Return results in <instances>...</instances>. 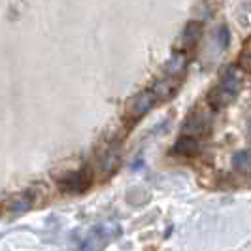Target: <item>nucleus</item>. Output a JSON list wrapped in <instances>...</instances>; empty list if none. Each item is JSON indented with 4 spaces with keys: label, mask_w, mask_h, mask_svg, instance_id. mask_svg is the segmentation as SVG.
Here are the masks:
<instances>
[{
    "label": "nucleus",
    "mask_w": 251,
    "mask_h": 251,
    "mask_svg": "<svg viewBox=\"0 0 251 251\" xmlns=\"http://www.w3.org/2000/svg\"><path fill=\"white\" fill-rule=\"evenodd\" d=\"M240 89H242V75L236 66H230L223 75V79L219 81V85H215L208 93V104L212 106V110H221L228 106L230 102L238 97Z\"/></svg>",
    "instance_id": "1"
},
{
    "label": "nucleus",
    "mask_w": 251,
    "mask_h": 251,
    "mask_svg": "<svg viewBox=\"0 0 251 251\" xmlns=\"http://www.w3.org/2000/svg\"><path fill=\"white\" fill-rule=\"evenodd\" d=\"M181 132L185 136H193V138H206L210 132H212V117H210V112L202 110V108H197L193 110V113L187 117L185 125L181 128Z\"/></svg>",
    "instance_id": "2"
},
{
    "label": "nucleus",
    "mask_w": 251,
    "mask_h": 251,
    "mask_svg": "<svg viewBox=\"0 0 251 251\" xmlns=\"http://www.w3.org/2000/svg\"><path fill=\"white\" fill-rule=\"evenodd\" d=\"M155 104H159V102H157V99H155L153 91H151V89H148V91H144V93L136 95L132 100L128 102L126 115H128V117L132 119V123H134V121H138L142 115H146V113L150 112Z\"/></svg>",
    "instance_id": "3"
},
{
    "label": "nucleus",
    "mask_w": 251,
    "mask_h": 251,
    "mask_svg": "<svg viewBox=\"0 0 251 251\" xmlns=\"http://www.w3.org/2000/svg\"><path fill=\"white\" fill-rule=\"evenodd\" d=\"M91 181H93L91 170L83 168V170H77L74 174L64 177L61 185H63V189L68 191V193H81V191H85V189L91 185Z\"/></svg>",
    "instance_id": "4"
},
{
    "label": "nucleus",
    "mask_w": 251,
    "mask_h": 251,
    "mask_svg": "<svg viewBox=\"0 0 251 251\" xmlns=\"http://www.w3.org/2000/svg\"><path fill=\"white\" fill-rule=\"evenodd\" d=\"M202 38V23L201 21H189L185 28H183V34H181V42H183V50L185 53L191 50H195L199 46Z\"/></svg>",
    "instance_id": "5"
},
{
    "label": "nucleus",
    "mask_w": 251,
    "mask_h": 251,
    "mask_svg": "<svg viewBox=\"0 0 251 251\" xmlns=\"http://www.w3.org/2000/svg\"><path fill=\"white\" fill-rule=\"evenodd\" d=\"M174 153L179 155V157H197L201 153V142L193 136H181V138L176 140L174 144Z\"/></svg>",
    "instance_id": "6"
},
{
    "label": "nucleus",
    "mask_w": 251,
    "mask_h": 251,
    "mask_svg": "<svg viewBox=\"0 0 251 251\" xmlns=\"http://www.w3.org/2000/svg\"><path fill=\"white\" fill-rule=\"evenodd\" d=\"M187 53L183 51V53H176L168 64H166V68H164V72L166 75H170V77H179V79H183L185 77V72H187Z\"/></svg>",
    "instance_id": "7"
},
{
    "label": "nucleus",
    "mask_w": 251,
    "mask_h": 251,
    "mask_svg": "<svg viewBox=\"0 0 251 251\" xmlns=\"http://www.w3.org/2000/svg\"><path fill=\"white\" fill-rule=\"evenodd\" d=\"M232 166L240 170V172H248L251 168V153L250 151H238V153H234V157H232Z\"/></svg>",
    "instance_id": "8"
},
{
    "label": "nucleus",
    "mask_w": 251,
    "mask_h": 251,
    "mask_svg": "<svg viewBox=\"0 0 251 251\" xmlns=\"http://www.w3.org/2000/svg\"><path fill=\"white\" fill-rule=\"evenodd\" d=\"M238 66L244 70V72H250L251 74V36L246 40L244 48H242V51H240Z\"/></svg>",
    "instance_id": "9"
},
{
    "label": "nucleus",
    "mask_w": 251,
    "mask_h": 251,
    "mask_svg": "<svg viewBox=\"0 0 251 251\" xmlns=\"http://www.w3.org/2000/svg\"><path fill=\"white\" fill-rule=\"evenodd\" d=\"M217 38H219V42H221V48L225 50L226 46H228V40H230V36H228V28H226V26H221V28L217 30Z\"/></svg>",
    "instance_id": "10"
}]
</instances>
